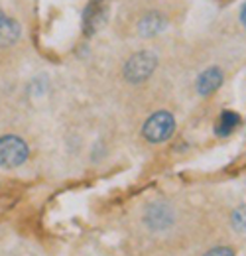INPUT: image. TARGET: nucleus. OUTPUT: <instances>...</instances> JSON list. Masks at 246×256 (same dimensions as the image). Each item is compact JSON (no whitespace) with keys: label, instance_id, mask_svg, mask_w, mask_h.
I'll return each mask as SVG.
<instances>
[{"label":"nucleus","instance_id":"f257e3e1","mask_svg":"<svg viewBox=\"0 0 246 256\" xmlns=\"http://www.w3.org/2000/svg\"><path fill=\"white\" fill-rule=\"evenodd\" d=\"M30 156L28 144L16 134L0 136V166L2 168H18Z\"/></svg>","mask_w":246,"mask_h":256},{"label":"nucleus","instance_id":"f03ea898","mask_svg":"<svg viewBox=\"0 0 246 256\" xmlns=\"http://www.w3.org/2000/svg\"><path fill=\"white\" fill-rule=\"evenodd\" d=\"M158 67V58L152 52H140L134 54L124 65V77L130 83H142L146 81Z\"/></svg>","mask_w":246,"mask_h":256},{"label":"nucleus","instance_id":"7ed1b4c3","mask_svg":"<svg viewBox=\"0 0 246 256\" xmlns=\"http://www.w3.org/2000/svg\"><path fill=\"white\" fill-rule=\"evenodd\" d=\"M174 130H176V118H174V114H170L166 110H160V112L152 114L146 120V124L142 128V134H144V138L148 142L158 144V142L168 140L174 134Z\"/></svg>","mask_w":246,"mask_h":256},{"label":"nucleus","instance_id":"20e7f679","mask_svg":"<svg viewBox=\"0 0 246 256\" xmlns=\"http://www.w3.org/2000/svg\"><path fill=\"white\" fill-rule=\"evenodd\" d=\"M22 36V26L16 18L2 14L0 18V48H8L14 46Z\"/></svg>","mask_w":246,"mask_h":256},{"label":"nucleus","instance_id":"39448f33","mask_svg":"<svg viewBox=\"0 0 246 256\" xmlns=\"http://www.w3.org/2000/svg\"><path fill=\"white\" fill-rule=\"evenodd\" d=\"M222 71L218 69V67H211V69H207V71H203L201 75H199V79H197V91H199V95L207 96L211 95V93H215L216 89L222 85Z\"/></svg>","mask_w":246,"mask_h":256},{"label":"nucleus","instance_id":"423d86ee","mask_svg":"<svg viewBox=\"0 0 246 256\" xmlns=\"http://www.w3.org/2000/svg\"><path fill=\"white\" fill-rule=\"evenodd\" d=\"M174 217H172V209L166 205V203H154L150 205L148 213H146V223L150 224L156 230H162L166 228L168 224H172Z\"/></svg>","mask_w":246,"mask_h":256},{"label":"nucleus","instance_id":"0eeeda50","mask_svg":"<svg viewBox=\"0 0 246 256\" xmlns=\"http://www.w3.org/2000/svg\"><path fill=\"white\" fill-rule=\"evenodd\" d=\"M138 28H140V34H142V36H156V34H160L166 28V18L160 16L158 12H152V14L144 16V18L140 20Z\"/></svg>","mask_w":246,"mask_h":256},{"label":"nucleus","instance_id":"6e6552de","mask_svg":"<svg viewBox=\"0 0 246 256\" xmlns=\"http://www.w3.org/2000/svg\"><path fill=\"white\" fill-rule=\"evenodd\" d=\"M238 122H240V118H238V114H236V112L224 110V112L220 114L218 124L215 126V132L218 134V136H226V134H230V132H232V128L236 126Z\"/></svg>","mask_w":246,"mask_h":256},{"label":"nucleus","instance_id":"1a4fd4ad","mask_svg":"<svg viewBox=\"0 0 246 256\" xmlns=\"http://www.w3.org/2000/svg\"><path fill=\"white\" fill-rule=\"evenodd\" d=\"M230 223H232V226H234L236 230L246 232V205H242V207H238V209L232 211Z\"/></svg>","mask_w":246,"mask_h":256},{"label":"nucleus","instance_id":"9d476101","mask_svg":"<svg viewBox=\"0 0 246 256\" xmlns=\"http://www.w3.org/2000/svg\"><path fill=\"white\" fill-rule=\"evenodd\" d=\"M205 256H234V250L230 246H216L213 250H209Z\"/></svg>","mask_w":246,"mask_h":256},{"label":"nucleus","instance_id":"9b49d317","mask_svg":"<svg viewBox=\"0 0 246 256\" xmlns=\"http://www.w3.org/2000/svg\"><path fill=\"white\" fill-rule=\"evenodd\" d=\"M240 22L246 26V2H244V6H242V10H240Z\"/></svg>","mask_w":246,"mask_h":256},{"label":"nucleus","instance_id":"f8f14e48","mask_svg":"<svg viewBox=\"0 0 246 256\" xmlns=\"http://www.w3.org/2000/svg\"><path fill=\"white\" fill-rule=\"evenodd\" d=\"M2 14H4V12H2V10H0V18H2Z\"/></svg>","mask_w":246,"mask_h":256}]
</instances>
